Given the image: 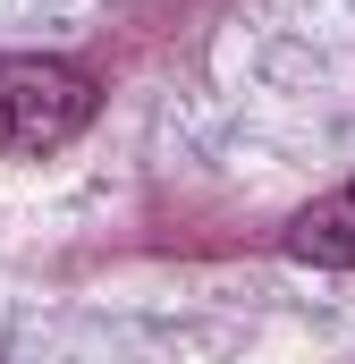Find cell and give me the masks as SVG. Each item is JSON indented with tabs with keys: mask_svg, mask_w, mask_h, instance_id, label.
I'll use <instances>...</instances> for the list:
<instances>
[{
	"mask_svg": "<svg viewBox=\"0 0 355 364\" xmlns=\"http://www.w3.org/2000/svg\"><path fill=\"white\" fill-rule=\"evenodd\" d=\"M102 110V85L68 60H0V153H60Z\"/></svg>",
	"mask_w": 355,
	"mask_h": 364,
	"instance_id": "1",
	"label": "cell"
},
{
	"mask_svg": "<svg viewBox=\"0 0 355 364\" xmlns=\"http://www.w3.org/2000/svg\"><path fill=\"white\" fill-rule=\"evenodd\" d=\"M288 255H296V263H330V272H355V186L322 195V203H305V212L288 220Z\"/></svg>",
	"mask_w": 355,
	"mask_h": 364,
	"instance_id": "2",
	"label": "cell"
}]
</instances>
